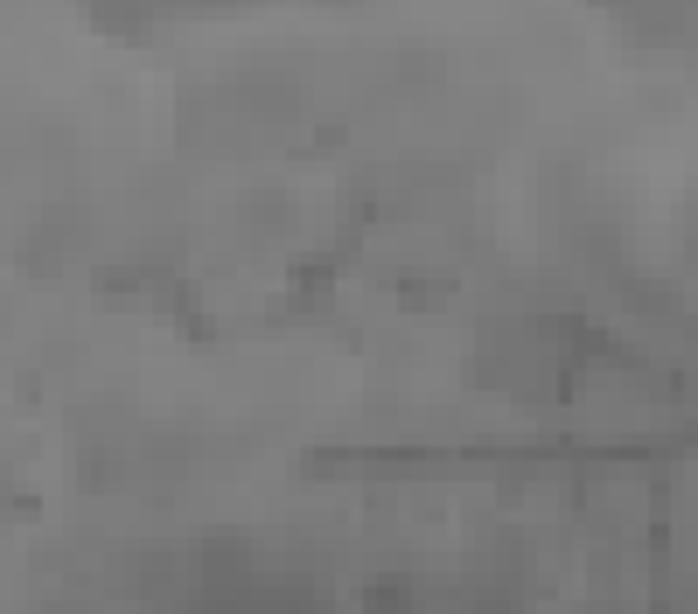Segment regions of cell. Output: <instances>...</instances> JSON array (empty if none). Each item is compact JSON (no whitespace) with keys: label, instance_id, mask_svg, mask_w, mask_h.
I'll list each match as a JSON object with an SVG mask.
<instances>
[{"label":"cell","instance_id":"8","mask_svg":"<svg viewBox=\"0 0 698 614\" xmlns=\"http://www.w3.org/2000/svg\"><path fill=\"white\" fill-rule=\"evenodd\" d=\"M91 22L112 36H133V22H154V8H91Z\"/></svg>","mask_w":698,"mask_h":614},{"label":"cell","instance_id":"6","mask_svg":"<svg viewBox=\"0 0 698 614\" xmlns=\"http://www.w3.org/2000/svg\"><path fill=\"white\" fill-rule=\"evenodd\" d=\"M398 301H406V308H434V301H447V279H426V273H406V279H398Z\"/></svg>","mask_w":698,"mask_h":614},{"label":"cell","instance_id":"2","mask_svg":"<svg viewBox=\"0 0 698 614\" xmlns=\"http://www.w3.org/2000/svg\"><path fill=\"white\" fill-rule=\"evenodd\" d=\"M391 77H398L406 91H434L440 77H447L440 42H398V49H391Z\"/></svg>","mask_w":698,"mask_h":614},{"label":"cell","instance_id":"3","mask_svg":"<svg viewBox=\"0 0 698 614\" xmlns=\"http://www.w3.org/2000/svg\"><path fill=\"white\" fill-rule=\"evenodd\" d=\"M91 287H98V301H126V293L154 287V273H147V265H98Z\"/></svg>","mask_w":698,"mask_h":614},{"label":"cell","instance_id":"4","mask_svg":"<svg viewBox=\"0 0 698 614\" xmlns=\"http://www.w3.org/2000/svg\"><path fill=\"white\" fill-rule=\"evenodd\" d=\"M363 607L371 614H412V579H371V593H363Z\"/></svg>","mask_w":698,"mask_h":614},{"label":"cell","instance_id":"5","mask_svg":"<svg viewBox=\"0 0 698 614\" xmlns=\"http://www.w3.org/2000/svg\"><path fill=\"white\" fill-rule=\"evenodd\" d=\"M120 483H126V454L120 447H105V454L91 447L85 454V489H120Z\"/></svg>","mask_w":698,"mask_h":614},{"label":"cell","instance_id":"1","mask_svg":"<svg viewBox=\"0 0 698 614\" xmlns=\"http://www.w3.org/2000/svg\"><path fill=\"white\" fill-rule=\"evenodd\" d=\"M238 98L259 112V120H294V105H301V85H294V71H252Z\"/></svg>","mask_w":698,"mask_h":614},{"label":"cell","instance_id":"7","mask_svg":"<svg viewBox=\"0 0 698 614\" xmlns=\"http://www.w3.org/2000/svg\"><path fill=\"white\" fill-rule=\"evenodd\" d=\"M294 217V203H287V196H273V189H252V203H245V224H287Z\"/></svg>","mask_w":698,"mask_h":614}]
</instances>
